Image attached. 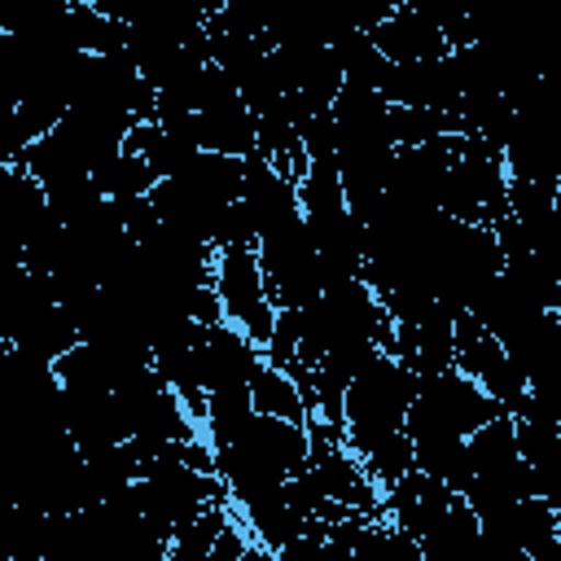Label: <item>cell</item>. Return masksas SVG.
<instances>
[{
  "label": "cell",
  "mask_w": 561,
  "mask_h": 561,
  "mask_svg": "<svg viewBox=\"0 0 561 561\" xmlns=\"http://www.w3.org/2000/svg\"><path fill=\"white\" fill-rule=\"evenodd\" d=\"M421 390V377L394 359V355H373V364L346 386V447L364 460L381 438L403 430L408 408Z\"/></svg>",
  "instance_id": "6da1fadb"
},
{
  "label": "cell",
  "mask_w": 561,
  "mask_h": 561,
  "mask_svg": "<svg viewBox=\"0 0 561 561\" xmlns=\"http://www.w3.org/2000/svg\"><path fill=\"white\" fill-rule=\"evenodd\" d=\"M215 289L224 298V316L250 333V342L267 346L276 329V302L267 294L259 250H219L215 259Z\"/></svg>",
  "instance_id": "7a4b0ae2"
},
{
  "label": "cell",
  "mask_w": 561,
  "mask_h": 561,
  "mask_svg": "<svg viewBox=\"0 0 561 561\" xmlns=\"http://www.w3.org/2000/svg\"><path fill=\"white\" fill-rule=\"evenodd\" d=\"M451 500H456V491H451L443 478H434V473H425V469H416V465H412L394 486L381 491L386 517H390L399 530H408L416 543L430 539V530L447 517Z\"/></svg>",
  "instance_id": "3957f363"
},
{
  "label": "cell",
  "mask_w": 561,
  "mask_h": 561,
  "mask_svg": "<svg viewBox=\"0 0 561 561\" xmlns=\"http://www.w3.org/2000/svg\"><path fill=\"white\" fill-rule=\"evenodd\" d=\"M381 92L390 105H425V110H456L465 96L451 53L434 61H394Z\"/></svg>",
  "instance_id": "277c9868"
},
{
  "label": "cell",
  "mask_w": 561,
  "mask_h": 561,
  "mask_svg": "<svg viewBox=\"0 0 561 561\" xmlns=\"http://www.w3.org/2000/svg\"><path fill=\"white\" fill-rule=\"evenodd\" d=\"M456 368L460 373H469L504 412H517L522 408V399H526V390H530V381H526V373L508 359V351L500 346V337L486 329L469 351H460L456 355Z\"/></svg>",
  "instance_id": "5b68a950"
},
{
  "label": "cell",
  "mask_w": 561,
  "mask_h": 561,
  "mask_svg": "<svg viewBox=\"0 0 561 561\" xmlns=\"http://www.w3.org/2000/svg\"><path fill=\"white\" fill-rule=\"evenodd\" d=\"M377 48L390 57V61H434V57H447L451 44L447 35L438 31L434 18H425L421 9L412 4H399L377 31H373Z\"/></svg>",
  "instance_id": "8992f818"
},
{
  "label": "cell",
  "mask_w": 561,
  "mask_h": 561,
  "mask_svg": "<svg viewBox=\"0 0 561 561\" xmlns=\"http://www.w3.org/2000/svg\"><path fill=\"white\" fill-rule=\"evenodd\" d=\"M197 145L210 153L250 158L259 149V114L245 105V96H228L219 105L197 110Z\"/></svg>",
  "instance_id": "52a82bcc"
},
{
  "label": "cell",
  "mask_w": 561,
  "mask_h": 561,
  "mask_svg": "<svg viewBox=\"0 0 561 561\" xmlns=\"http://www.w3.org/2000/svg\"><path fill=\"white\" fill-rule=\"evenodd\" d=\"M517 425V451L530 469V491L548 504H561V425L513 412Z\"/></svg>",
  "instance_id": "ba28073f"
},
{
  "label": "cell",
  "mask_w": 561,
  "mask_h": 561,
  "mask_svg": "<svg viewBox=\"0 0 561 561\" xmlns=\"http://www.w3.org/2000/svg\"><path fill=\"white\" fill-rule=\"evenodd\" d=\"M79 342H83V333H79L75 311H70L66 302H53V307L35 311L4 346H18V351H26V355H39V359L57 364V359H61L70 346H79Z\"/></svg>",
  "instance_id": "9c48e42d"
},
{
  "label": "cell",
  "mask_w": 561,
  "mask_h": 561,
  "mask_svg": "<svg viewBox=\"0 0 561 561\" xmlns=\"http://www.w3.org/2000/svg\"><path fill=\"white\" fill-rule=\"evenodd\" d=\"M412 456H416V469L443 478L451 491L465 495L473 486L469 434H425V438H412Z\"/></svg>",
  "instance_id": "30bf717a"
},
{
  "label": "cell",
  "mask_w": 561,
  "mask_h": 561,
  "mask_svg": "<svg viewBox=\"0 0 561 561\" xmlns=\"http://www.w3.org/2000/svg\"><path fill=\"white\" fill-rule=\"evenodd\" d=\"M131 434H140V438H197L202 425L188 416L184 399H180L171 386H162L158 394H149V399L136 408Z\"/></svg>",
  "instance_id": "8fae6325"
},
{
  "label": "cell",
  "mask_w": 561,
  "mask_h": 561,
  "mask_svg": "<svg viewBox=\"0 0 561 561\" xmlns=\"http://www.w3.org/2000/svg\"><path fill=\"white\" fill-rule=\"evenodd\" d=\"M329 48H333V57H337L346 83H359V88H377V92H381V83H386V75H390L394 61L377 48L373 31H346V35L333 39Z\"/></svg>",
  "instance_id": "7c38bea8"
},
{
  "label": "cell",
  "mask_w": 561,
  "mask_h": 561,
  "mask_svg": "<svg viewBox=\"0 0 561 561\" xmlns=\"http://www.w3.org/2000/svg\"><path fill=\"white\" fill-rule=\"evenodd\" d=\"M197 193H206L210 202H237L241 188H245V158H232V153H210L202 149L184 171H180ZM171 180V175H167Z\"/></svg>",
  "instance_id": "4fadbf2b"
},
{
  "label": "cell",
  "mask_w": 561,
  "mask_h": 561,
  "mask_svg": "<svg viewBox=\"0 0 561 561\" xmlns=\"http://www.w3.org/2000/svg\"><path fill=\"white\" fill-rule=\"evenodd\" d=\"M250 394H254V412H272V416H285V421H311V408L298 390V381L280 368V364H263L259 377L250 381Z\"/></svg>",
  "instance_id": "5bb4252c"
},
{
  "label": "cell",
  "mask_w": 561,
  "mask_h": 561,
  "mask_svg": "<svg viewBox=\"0 0 561 561\" xmlns=\"http://www.w3.org/2000/svg\"><path fill=\"white\" fill-rule=\"evenodd\" d=\"M469 460H473V473H495V469H508L513 460H522L513 412H500L469 434Z\"/></svg>",
  "instance_id": "9a60e30c"
},
{
  "label": "cell",
  "mask_w": 561,
  "mask_h": 561,
  "mask_svg": "<svg viewBox=\"0 0 561 561\" xmlns=\"http://www.w3.org/2000/svg\"><path fill=\"white\" fill-rule=\"evenodd\" d=\"M232 517V500H210L167 548V561H210V548L219 539V530Z\"/></svg>",
  "instance_id": "2e32d148"
},
{
  "label": "cell",
  "mask_w": 561,
  "mask_h": 561,
  "mask_svg": "<svg viewBox=\"0 0 561 561\" xmlns=\"http://www.w3.org/2000/svg\"><path fill=\"white\" fill-rule=\"evenodd\" d=\"M447 131H460V114L456 110H425V105H394L390 110V140H394V149L425 145V140H438Z\"/></svg>",
  "instance_id": "e0dca14e"
},
{
  "label": "cell",
  "mask_w": 561,
  "mask_h": 561,
  "mask_svg": "<svg viewBox=\"0 0 561 561\" xmlns=\"http://www.w3.org/2000/svg\"><path fill=\"white\" fill-rule=\"evenodd\" d=\"M92 180H96V188H101L105 197H145V193H153V184H158L149 158H145V153H131V149L105 158V162L92 171Z\"/></svg>",
  "instance_id": "ac0fdd59"
},
{
  "label": "cell",
  "mask_w": 561,
  "mask_h": 561,
  "mask_svg": "<svg viewBox=\"0 0 561 561\" xmlns=\"http://www.w3.org/2000/svg\"><path fill=\"white\" fill-rule=\"evenodd\" d=\"M127 22L101 13L96 4H79L70 9V39L79 53H123L127 48Z\"/></svg>",
  "instance_id": "d6986e66"
},
{
  "label": "cell",
  "mask_w": 561,
  "mask_h": 561,
  "mask_svg": "<svg viewBox=\"0 0 561 561\" xmlns=\"http://www.w3.org/2000/svg\"><path fill=\"white\" fill-rule=\"evenodd\" d=\"M460 548H478V513H473V504L456 491L447 517L430 530V539L421 543V552H460Z\"/></svg>",
  "instance_id": "ffe728a7"
},
{
  "label": "cell",
  "mask_w": 561,
  "mask_h": 561,
  "mask_svg": "<svg viewBox=\"0 0 561 561\" xmlns=\"http://www.w3.org/2000/svg\"><path fill=\"white\" fill-rule=\"evenodd\" d=\"M412 465H416V456H412V438H408V430H394L390 438H381V443L364 456V469H368V478H373L381 491L394 486Z\"/></svg>",
  "instance_id": "44dd1931"
},
{
  "label": "cell",
  "mask_w": 561,
  "mask_h": 561,
  "mask_svg": "<svg viewBox=\"0 0 561 561\" xmlns=\"http://www.w3.org/2000/svg\"><path fill=\"white\" fill-rule=\"evenodd\" d=\"M394 9H399V0H355V26L359 31H377Z\"/></svg>",
  "instance_id": "7402d4cb"
}]
</instances>
